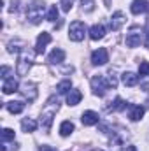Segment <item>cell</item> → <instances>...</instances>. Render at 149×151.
Segmentation results:
<instances>
[{
	"label": "cell",
	"instance_id": "d6a6232c",
	"mask_svg": "<svg viewBox=\"0 0 149 151\" xmlns=\"http://www.w3.org/2000/svg\"><path fill=\"white\" fill-rule=\"evenodd\" d=\"M93 151H102V150H93Z\"/></svg>",
	"mask_w": 149,
	"mask_h": 151
},
{
	"label": "cell",
	"instance_id": "d4e9b609",
	"mask_svg": "<svg viewBox=\"0 0 149 151\" xmlns=\"http://www.w3.org/2000/svg\"><path fill=\"white\" fill-rule=\"evenodd\" d=\"M46 19H47V21H51V23H54V21L58 19V7H56V5H51V7H49Z\"/></svg>",
	"mask_w": 149,
	"mask_h": 151
},
{
	"label": "cell",
	"instance_id": "4fadbf2b",
	"mask_svg": "<svg viewBox=\"0 0 149 151\" xmlns=\"http://www.w3.org/2000/svg\"><path fill=\"white\" fill-rule=\"evenodd\" d=\"M19 90V83L14 79V77H9V79H5L4 81V84H2V91L5 93V95H9V93H14V91H18Z\"/></svg>",
	"mask_w": 149,
	"mask_h": 151
},
{
	"label": "cell",
	"instance_id": "3957f363",
	"mask_svg": "<svg viewBox=\"0 0 149 151\" xmlns=\"http://www.w3.org/2000/svg\"><path fill=\"white\" fill-rule=\"evenodd\" d=\"M44 16L47 14H46V4L42 0H34L27 5V19L32 25H39Z\"/></svg>",
	"mask_w": 149,
	"mask_h": 151
},
{
	"label": "cell",
	"instance_id": "9a60e30c",
	"mask_svg": "<svg viewBox=\"0 0 149 151\" xmlns=\"http://www.w3.org/2000/svg\"><path fill=\"white\" fill-rule=\"evenodd\" d=\"M47 60H49V63H53V65L62 63V62L65 60V51H63V49H60V47H54V49L49 53Z\"/></svg>",
	"mask_w": 149,
	"mask_h": 151
},
{
	"label": "cell",
	"instance_id": "603a6c76",
	"mask_svg": "<svg viewBox=\"0 0 149 151\" xmlns=\"http://www.w3.org/2000/svg\"><path fill=\"white\" fill-rule=\"evenodd\" d=\"M72 132H74V123H72V121L67 119V121H63V123L60 125V135H62V137H69Z\"/></svg>",
	"mask_w": 149,
	"mask_h": 151
},
{
	"label": "cell",
	"instance_id": "5b68a950",
	"mask_svg": "<svg viewBox=\"0 0 149 151\" xmlns=\"http://www.w3.org/2000/svg\"><path fill=\"white\" fill-rule=\"evenodd\" d=\"M109 88H111V86H109V81H107L105 76L98 74V76H93V77H91V90H93V93H95L97 97H104Z\"/></svg>",
	"mask_w": 149,
	"mask_h": 151
},
{
	"label": "cell",
	"instance_id": "e0dca14e",
	"mask_svg": "<svg viewBox=\"0 0 149 151\" xmlns=\"http://www.w3.org/2000/svg\"><path fill=\"white\" fill-rule=\"evenodd\" d=\"M121 81H123L125 86H130L132 88V86H137L139 84V76L135 74V72H130L128 70V72H123L121 74Z\"/></svg>",
	"mask_w": 149,
	"mask_h": 151
},
{
	"label": "cell",
	"instance_id": "52a82bcc",
	"mask_svg": "<svg viewBox=\"0 0 149 151\" xmlns=\"http://www.w3.org/2000/svg\"><path fill=\"white\" fill-rule=\"evenodd\" d=\"M19 91L23 93V97L28 100V102H34L37 99V84L32 83V81H25L21 86H19Z\"/></svg>",
	"mask_w": 149,
	"mask_h": 151
},
{
	"label": "cell",
	"instance_id": "7c38bea8",
	"mask_svg": "<svg viewBox=\"0 0 149 151\" xmlns=\"http://www.w3.org/2000/svg\"><path fill=\"white\" fill-rule=\"evenodd\" d=\"M142 116H144V107L142 106H135V104L128 106V118L132 121H139V119H142Z\"/></svg>",
	"mask_w": 149,
	"mask_h": 151
},
{
	"label": "cell",
	"instance_id": "277c9868",
	"mask_svg": "<svg viewBox=\"0 0 149 151\" xmlns=\"http://www.w3.org/2000/svg\"><path fill=\"white\" fill-rule=\"evenodd\" d=\"M144 35L146 34H144V30L140 27H132L128 30L126 37H125V42H126L128 47H137V46H140L144 42Z\"/></svg>",
	"mask_w": 149,
	"mask_h": 151
},
{
	"label": "cell",
	"instance_id": "7402d4cb",
	"mask_svg": "<svg viewBox=\"0 0 149 151\" xmlns=\"http://www.w3.org/2000/svg\"><path fill=\"white\" fill-rule=\"evenodd\" d=\"M25 47H27L25 42H21V40H18V39H16V40H11V42L7 44V51H9V53H18V55H19Z\"/></svg>",
	"mask_w": 149,
	"mask_h": 151
},
{
	"label": "cell",
	"instance_id": "44dd1931",
	"mask_svg": "<svg viewBox=\"0 0 149 151\" xmlns=\"http://www.w3.org/2000/svg\"><path fill=\"white\" fill-rule=\"evenodd\" d=\"M128 102H125L121 97H116L114 102H111V106L107 107V111H123V109H128Z\"/></svg>",
	"mask_w": 149,
	"mask_h": 151
},
{
	"label": "cell",
	"instance_id": "f546056e",
	"mask_svg": "<svg viewBox=\"0 0 149 151\" xmlns=\"http://www.w3.org/2000/svg\"><path fill=\"white\" fill-rule=\"evenodd\" d=\"M107 81H109V86H111L112 90H114V88L117 86V79H116V76L112 74V70L109 72V77H107Z\"/></svg>",
	"mask_w": 149,
	"mask_h": 151
},
{
	"label": "cell",
	"instance_id": "83f0119b",
	"mask_svg": "<svg viewBox=\"0 0 149 151\" xmlns=\"http://www.w3.org/2000/svg\"><path fill=\"white\" fill-rule=\"evenodd\" d=\"M60 5H62V9H63L65 12H69V11L72 9V5H74V0H62Z\"/></svg>",
	"mask_w": 149,
	"mask_h": 151
},
{
	"label": "cell",
	"instance_id": "2e32d148",
	"mask_svg": "<svg viewBox=\"0 0 149 151\" xmlns=\"http://www.w3.org/2000/svg\"><path fill=\"white\" fill-rule=\"evenodd\" d=\"M104 35H105V27L102 23H97V25H93L90 28V37H91V40H100V39H104Z\"/></svg>",
	"mask_w": 149,
	"mask_h": 151
},
{
	"label": "cell",
	"instance_id": "9c48e42d",
	"mask_svg": "<svg viewBox=\"0 0 149 151\" xmlns=\"http://www.w3.org/2000/svg\"><path fill=\"white\" fill-rule=\"evenodd\" d=\"M49 42H51V34H47V32L39 34L37 42H35V51H37V55H42V53L46 51V47H47Z\"/></svg>",
	"mask_w": 149,
	"mask_h": 151
},
{
	"label": "cell",
	"instance_id": "f1b7e54d",
	"mask_svg": "<svg viewBox=\"0 0 149 151\" xmlns=\"http://www.w3.org/2000/svg\"><path fill=\"white\" fill-rule=\"evenodd\" d=\"M9 74H11V67H7V65H2V69H0V77L5 81V79H9Z\"/></svg>",
	"mask_w": 149,
	"mask_h": 151
},
{
	"label": "cell",
	"instance_id": "7a4b0ae2",
	"mask_svg": "<svg viewBox=\"0 0 149 151\" xmlns=\"http://www.w3.org/2000/svg\"><path fill=\"white\" fill-rule=\"evenodd\" d=\"M35 55H37V51H35V49H30V47H25V49L18 55V63H16V72H18V76H27L28 74V70H30L32 65H34Z\"/></svg>",
	"mask_w": 149,
	"mask_h": 151
},
{
	"label": "cell",
	"instance_id": "1f68e13d",
	"mask_svg": "<svg viewBox=\"0 0 149 151\" xmlns=\"http://www.w3.org/2000/svg\"><path fill=\"white\" fill-rule=\"evenodd\" d=\"M42 151H56L54 148H49V146H42Z\"/></svg>",
	"mask_w": 149,
	"mask_h": 151
},
{
	"label": "cell",
	"instance_id": "30bf717a",
	"mask_svg": "<svg viewBox=\"0 0 149 151\" xmlns=\"http://www.w3.org/2000/svg\"><path fill=\"white\" fill-rule=\"evenodd\" d=\"M81 121H82L84 127H93V125H98L100 118H98V114L95 111H84L82 116H81Z\"/></svg>",
	"mask_w": 149,
	"mask_h": 151
},
{
	"label": "cell",
	"instance_id": "ba28073f",
	"mask_svg": "<svg viewBox=\"0 0 149 151\" xmlns=\"http://www.w3.org/2000/svg\"><path fill=\"white\" fill-rule=\"evenodd\" d=\"M109 62V51L105 47H98L91 53V63L93 65H105Z\"/></svg>",
	"mask_w": 149,
	"mask_h": 151
},
{
	"label": "cell",
	"instance_id": "cb8c5ba5",
	"mask_svg": "<svg viewBox=\"0 0 149 151\" xmlns=\"http://www.w3.org/2000/svg\"><path fill=\"white\" fill-rule=\"evenodd\" d=\"M56 90H58V93H60V95H65V93H69V91L72 90V81H70V79H63L62 83H58Z\"/></svg>",
	"mask_w": 149,
	"mask_h": 151
},
{
	"label": "cell",
	"instance_id": "ffe728a7",
	"mask_svg": "<svg viewBox=\"0 0 149 151\" xmlns=\"http://www.w3.org/2000/svg\"><path fill=\"white\" fill-rule=\"evenodd\" d=\"M81 100H82V93L79 90H70L67 93V104L69 106H77Z\"/></svg>",
	"mask_w": 149,
	"mask_h": 151
},
{
	"label": "cell",
	"instance_id": "ac0fdd59",
	"mask_svg": "<svg viewBox=\"0 0 149 151\" xmlns=\"http://www.w3.org/2000/svg\"><path fill=\"white\" fill-rule=\"evenodd\" d=\"M37 127H39V123L35 119H32V118H23V119H21V128H23V132H27V134L35 132Z\"/></svg>",
	"mask_w": 149,
	"mask_h": 151
},
{
	"label": "cell",
	"instance_id": "5bb4252c",
	"mask_svg": "<svg viewBox=\"0 0 149 151\" xmlns=\"http://www.w3.org/2000/svg\"><path fill=\"white\" fill-rule=\"evenodd\" d=\"M125 19H126V18H125V14H123L121 11L114 12V14H112V18H111V25H109V27H111V30H114V32H116V30H119V28L125 25Z\"/></svg>",
	"mask_w": 149,
	"mask_h": 151
},
{
	"label": "cell",
	"instance_id": "6da1fadb",
	"mask_svg": "<svg viewBox=\"0 0 149 151\" xmlns=\"http://www.w3.org/2000/svg\"><path fill=\"white\" fill-rule=\"evenodd\" d=\"M58 109H60V100L56 97H51L46 102V106L42 107V113H40V127H42L44 132H49L51 130L53 119H54V116L58 113Z\"/></svg>",
	"mask_w": 149,
	"mask_h": 151
},
{
	"label": "cell",
	"instance_id": "8992f818",
	"mask_svg": "<svg viewBox=\"0 0 149 151\" xmlns=\"http://www.w3.org/2000/svg\"><path fill=\"white\" fill-rule=\"evenodd\" d=\"M86 35V25L82 21H72L69 28V39L74 42H81Z\"/></svg>",
	"mask_w": 149,
	"mask_h": 151
},
{
	"label": "cell",
	"instance_id": "4316f807",
	"mask_svg": "<svg viewBox=\"0 0 149 151\" xmlns=\"http://www.w3.org/2000/svg\"><path fill=\"white\" fill-rule=\"evenodd\" d=\"M139 76L140 77L149 76V63L148 62H140V65H139Z\"/></svg>",
	"mask_w": 149,
	"mask_h": 151
},
{
	"label": "cell",
	"instance_id": "4dcf8cb0",
	"mask_svg": "<svg viewBox=\"0 0 149 151\" xmlns=\"http://www.w3.org/2000/svg\"><path fill=\"white\" fill-rule=\"evenodd\" d=\"M123 151H137V150H135V146H126Z\"/></svg>",
	"mask_w": 149,
	"mask_h": 151
},
{
	"label": "cell",
	"instance_id": "8fae6325",
	"mask_svg": "<svg viewBox=\"0 0 149 151\" xmlns=\"http://www.w3.org/2000/svg\"><path fill=\"white\" fill-rule=\"evenodd\" d=\"M148 9H149L148 0H133L132 5H130V11L133 14H144V12H148Z\"/></svg>",
	"mask_w": 149,
	"mask_h": 151
},
{
	"label": "cell",
	"instance_id": "484cf974",
	"mask_svg": "<svg viewBox=\"0 0 149 151\" xmlns=\"http://www.w3.org/2000/svg\"><path fill=\"white\" fill-rule=\"evenodd\" d=\"M14 137H16V134H14L12 128H4V130H2V141H4V142L14 141Z\"/></svg>",
	"mask_w": 149,
	"mask_h": 151
},
{
	"label": "cell",
	"instance_id": "d6986e66",
	"mask_svg": "<svg viewBox=\"0 0 149 151\" xmlns=\"http://www.w3.org/2000/svg\"><path fill=\"white\" fill-rule=\"evenodd\" d=\"M5 107H7V111H9L11 114H19V113H23L25 104H23L21 100H12V102H7Z\"/></svg>",
	"mask_w": 149,
	"mask_h": 151
}]
</instances>
